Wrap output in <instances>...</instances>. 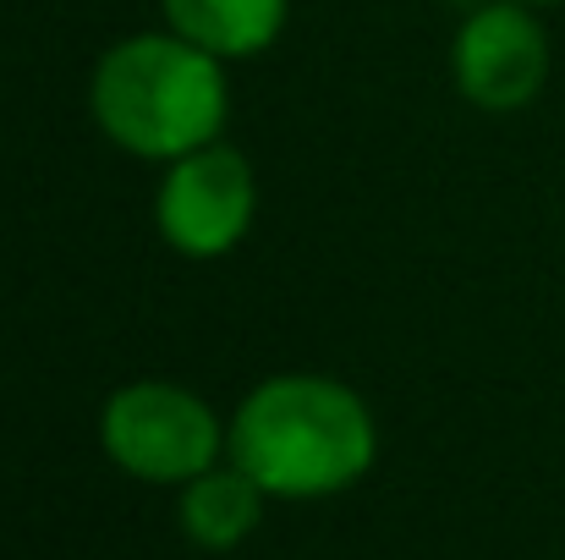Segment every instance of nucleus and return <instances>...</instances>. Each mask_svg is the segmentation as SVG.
<instances>
[{
  "instance_id": "1",
  "label": "nucleus",
  "mask_w": 565,
  "mask_h": 560,
  "mask_svg": "<svg viewBox=\"0 0 565 560\" xmlns=\"http://www.w3.org/2000/svg\"><path fill=\"white\" fill-rule=\"evenodd\" d=\"M225 456L253 473L269 500H319L374 467L379 429L352 384L330 373H275L231 412Z\"/></svg>"
},
{
  "instance_id": "2",
  "label": "nucleus",
  "mask_w": 565,
  "mask_h": 560,
  "mask_svg": "<svg viewBox=\"0 0 565 560\" xmlns=\"http://www.w3.org/2000/svg\"><path fill=\"white\" fill-rule=\"evenodd\" d=\"M88 110L116 149L171 166L220 138L231 116L225 61L171 28L132 33L99 55L88 77Z\"/></svg>"
},
{
  "instance_id": "3",
  "label": "nucleus",
  "mask_w": 565,
  "mask_h": 560,
  "mask_svg": "<svg viewBox=\"0 0 565 560\" xmlns=\"http://www.w3.org/2000/svg\"><path fill=\"white\" fill-rule=\"evenodd\" d=\"M99 445L121 473H132L143 484H177L182 489L188 478L225 462V423L188 384L138 379V384H121L105 401Z\"/></svg>"
},
{
  "instance_id": "4",
  "label": "nucleus",
  "mask_w": 565,
  "mask_h": 560,
  "mask_svg": "<svg viewBox=\"0 0 565 560\" xmlns=\"http://www.w3.org/2000/svg\"><path fill=\"white\" fill-rule=\"evenodd\" d=\"M253 214H258V182H253V166L242 149L214 138V144L166 166L154 220L177 253H188V258L231 253L247 236Z\"/></svg>"
},
{
  "instance_id": "5",
  "label": "nucleus",
  "mask_w": 565,
  "mask_h": 560,
  "mask_svg": "<svg viewBox=\"0 0 565 560\" xmlns=\"http://www.w3.org/2000/svg\"><path fill=\"white\" fill-rule=\"evenodd\" d=\"M456 88L483 110H522L550 83V33L527 0H483L450 44Z\"/></svg>"
},
{
  "instance_id": "6",
  "label": "nucleus",
  "mask_w": 565,
  "mask_h": 560,
  "mask_svg": "<svg viewBox=\"0 0 565 560\" xmlns=\"http://www.w3.org/2000/svg\"><path fill=\"white\" fill-rule=\"evenodd\" d=\"M264 500H269V489L225 456L209 473H198V478L182 484L177 522H182V533L198 550H236L264 522Z\"/></svg>"
},
{
  "instance_id": "7",
  "label": "nucleus",
  "mask_w": 565,
  "mask_h": 560,
  "mask_svg": "<svg viewBox=\"0 0 565 560\" xmlns=\"http://www.w3.org/2000/svg\"><path fill=\"white\" fill-rule=\"evenodd\" d=\"M160 6L171 33L192 39L220 61H247L280 39L291 0H160Z\"/></svg>"
},
{
  "instance_id": "8",
  "label": "nucleus",
  "mask_w": 565,
  "mask_h": 560,
  "mask_svg": "<svg viewBox=\"0 0 565 560\" xmlns=\"http://www.w3.org/2000/svg\"><path fill=\"white\" fill-rule=\"evenodd\" d=\"M527 6H561V0H527Z\"/></svg>"
}]
</instances>
